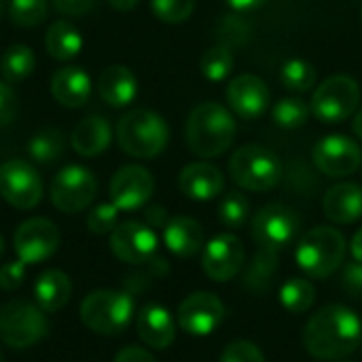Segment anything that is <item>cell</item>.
<instances>
[{
  "label": "cell",
  "instance_id": "obj_1",
  "mask_svg": "<svg viewBox=\"0 0 362 362\" xmlns=\"http://www.w3.org/2000/svg\"><path fill=\"white\" fill-rule=\"evenodd\" d=\"M362 344V320L344 305H327L316 312L303 331L305 350L320 361H341Z\"/></svg>",
  "mask_w": 362,
  "mask_h": 362
},
{
  "label": "cell",
  "instance_id": "obj_2",
  "mask_svg": "<svg viewBox=\"0 0 362 362\" xmlns=\"http://www.w3.org/2000/svg\"><path fill=\"white\" fill-rule=\"evenodd\" d=\"M235 134L238 125L233 115L216 102H204L195 106L185 127L189 151L202 159L221 157L227 148H231Z\"/></svg>",
  "mask_w": 362,
  "mask_h": 362
},
{
  "label": "cell",
  "instance_id": "obj_3",
  "mask_svg": "<svg viewBox=\"0 0 362 362\" xmlns=\"http://www.w3.org/2000/svg\"><path fill=\"white\" fill-rule=\"evenodd\" d=\"M170 140V127L161 115L136 108L121 117L117 125V142L121 151L136 159H153L163 153Z\"/></svg>",
  "mask_w": 362,
  "mask_h": 362
},
{
  "label": "cell",
  "instance_id": "obj_4",
  "mask_svg": "<svg viewBox=\"0 0 362 362\" xmlns=\"http://www.w3.org/2000/svg\"><path fill=\"white\" fill-rule=\"evenodd\" d=\"M346 259V238L333 227H316L308 231L295 248L297 265L316 280L335 274Z\"/></svg>",
  "mask_w": 362,
  "mask_h": 362
},
{
  "label": "cell",
  "instance_id": "obj_5",
  "mask_svg": "<svg viewBox=\"0 0 362 362\" xmlns=\"http://www.w3.org/2000/svg\"><path fill=\"white\" fill-rule=\"evenodd\" d=\"M229 176L246 191H272L282 180V161L267 146L246 144L231 155Z\"/></svg>",
  "mask_w": 362,
  "mask_h": 362
},
{
  "label": "cell",
  "instance_id": "obj_6",
  "mask_svg": "<svg viewBox=\"0 0 362 362\" xmlns=\"http://www.w3.org/2000/svg\"><path fill=\"white\" fill-rule=\"evenodd\" d=\"M134 318V299L121 291H95L81 303L83 325L98 335H119Z\"/></svg>",
  "mask_w": 362,
  "mask_h": 362
},
{
  "label": "cell",
  "instance_id": "obj_7",
  "mask_svg": "<svg viewBox=\"0 0 362 362\" xmlns=\"http://www.w3.org/2000/svg\"><path fill=\"white\" fill-rule=\"evenodd\" d=\"M361 87L348 74H335L316 87L312 95V115L322 123H341L358 110Z\"/></svg>",
  "mask_w": 362,
  "mask_h": 362
},
{
  "label": "cell",
  "instance_id": "obj_8",
  "mask_svg": "<svg viewBox=\"0 0 362 362\" xmlns=\"http://www.w3.org/2000/svg\"><path fill=\"white\" fill-rule=\"evenodd\" d=\"M49 331L45 312L28 301H11L0 310V339L8 348L23 350L38 344Z\"/></svg>",
  "mask_w": 362,
  "mask_h": 362
},
{
  "label": "cell",
  "instance_id": "obj_9",
  "mask_svg": "<svg viewBox=\"0 0 362 362\" xmlns=\"http://www.w3.org/2000/svg\"><path fill=\"white\" fill-rule=\"evenodd\" d=\"M98 193V180L85 165H66L51 182V202L59 212L76 214L85 210Z\"/></svg>",
  "mask_w": 362,
  "mask_h": 362
},
{
  "label": "cell",
  "instance_id": "obj_10",
  "mask_svg": "<svg viewBox=\"0 0 362 362\" xmlns=\"http://www.w3.org/2000/svg\"><path fill=\"white\" fill-rule=\"evenodd\" d=\"M299 231V216L284 204H267L252 218V238L263 250H284Z\"/></svg>",
  "mask_w": 362,
  "mask_h": 362
},
{
  "label": "cell",
  "instance_id": "obj_11",
  "mask_svg": "<svg viewBox=\"0 0 362 362\" xmlns=\"http://www.w3.org/2000/svg\"><path fill=\"white\" fill-rule=\"evenodd\" d=\"M42 180L38 172L21 159L0 163V195L17 210H32L42 199Z\"/></svg>",
  "mask_w": 362,
  "mask_h": 362
},
{
  "label": "cell",
  "instance_id": "obj_12",
  "mask_svg": "<svg viewBox=\"0 0 362 362\" xmlns=\"http://www.w3.org/2000/svg\"><path fill=\"white\" fill-rule=\"evenodd\" d=\"M157 248H159V240L153 227L138 221L119 223L110 233L112 255L129 265H144L155 261Z\"/></svg>",
  "mask_w": 362,
  "mask_h": 362
},
{
  "label": "cell",
  "instance_id": "obj_13",
  "mask_svg": "<svg viewBox=\"0 0 362 362\" xmlns=\"http://www.w3.org/2000/svg\"><path fill=\"white\" fill-rule=\"evenodd\" d=\"M312 159L322 174L331 178H346L361 168L362 151L352 138L331 134L314 146Z\"/></svg>",
  "mask_w": 362,
  "mask_h": 362
},
{
  "label": "cell",
  "instance_id": "obj_14",
  "mask_svg": "<svg viewBox=\"0 0 362 362\" xmlns=\"http://www.w3.org/2000/svg\"><path fill=\"white\" fill-rule=\"evenodd\" d=\"M13 246L19 261L25 265H36L55 255L59 246V231L47 218H30L17 227Z\"/></svg>",
  "mask_w": 362,
  "mask_h": 362
},
{
  "label": "cell",
  "instance_id": "obj_15",
  "mask_svg": "<svg viewBox=\"0 0 362 362\" xmlns=\"http://www.w3.org/2000/svg\"><path fill=\"white\" fill-rule=\"evenodd\" d=\"M225 320V305L214 293H193L178 308V325L195 337L212 335Z\"/></svg>",
  "mask_w": 362,
  "mask_h": 362
},
{
  "label": "cell",
  "instance_id": "obj_16",
  "mask_svg": "<svg viewBox=\"0 0 362 362\" xmlns=\"http://www.w3.org/2000/svg\"><path fill=\"white\" fill-rule=\"evenodd\" d=\"M155 193V178L142 165H123L110 180V202L121 212H134L148 204Z\"/></svg>",
  "mask_w": 362,
  "mask_h": 362
},
{
  "label": "cell",
  "instance_id": "obj_17",
  "mask_svg": "<svg viewBox=\"0 0 362 362\" xmlns=\"http://www.w3.org/2000/svg\"><path fill=\"white\" fill-rule=\"evenodd\" d=\"M246 261V250L233 233H218L204 246L202 267L206 276L214 282L233 280Z\"/></svg>",
  "mask_w": 362,
  "mask_h": 362
},
{
  "label": "cell",
  "instance_id": "obj_18",
  "mask_svg": "<svg viewBox=\"0 0 362 362\" xmlns=\"http://www.w3.org/2000/svg\"><path fill=\"white\" fill-rule=\"evenodd\" d=\"M227 104L244 121L259 119L272 100L267 83L257 74H240L227 85Z\"/></svg>",
  "mask_w": 362,
  "mask_h": 362
},
{
  "label": "cell",
  "instance_id": "obj_19",
  "mask_svg": "<svg viewBox=\"0 0 362 362\" xmlns=\"http://www.w3.org/2000/svg\"><path fill=\"white\" fill-rule=\"evenodd\" d=\"M178 187L185 197L195 202H210L218 197L225 189V176L223 172L208 163V161H195L182 168L178 176Z\"/></svg>",
  "mask_w": 362,
  "mask_h": 362
},
{
  "label": "cell",
  "instance_id": "obj_20",
  "mask_svg": "<svg viewBox=\"0 0 362 362\" xmlns=\"http://www.w3.org/2000/svg\"><path fill=\"white\" fill-rule=\"evenodd\" d=\"M136 329L140 339L155 350H165L172 346L174 337H176V322L172 318V314L157 303L144 305L138 314L136 320Z\"/></svg>",
  "mask_w": 362,
  "mask_h": 362
},
{
  "label": "cell",
  "instance_id": "obj_21",
  "mask_svg": "<svg viewBox=\"0 0 362 362\" xmlns=\"http://www.w3.org/2000/svg\"><path fill=\"white\" fill-rule=\"evenodd\" d=\"M98 93L112 108L129 106L138 95V78L127 66H108L98 76Z\"/></svg>",
  "mask_w": 362,
  "mask_h": 362
},
{
  "label": "cell",
  "instance_id": "obj_22",
  "mask_svg": "<svg viewBox=\"0 0 362 362\" xmlns=\"http://www.w3.org/2000/svg\"><path fill=\"white\" fill-rule=\"evenodd\" d=\"M322 210L337 225L356 223L362 216V187L356 182H339L331 187L322 199Z\"/></svg>",
  "mask_w": 362,
  "mask_h": 362
},
{
  "label": "cell",
  "instance_id": "obj_23",
  "mask_svg": "<svg viewBox=\"0 0 362 362\" xmlns=\"http://www.w3.org/2000/svg\"><path fill=\"white\" fill-rule=\"evenodd\" d=\"M51 93L66 108H81L91 95V78L81 66L59 68L51 78Z\"/></svg>",
  "mask_w": 362,
  "mask_h": 362
},
{
  "label": "cell",
  "instance_id": "obj_24",
  "mask_svg": "<svg viewBox=\"0 0 362 362\" xmlns=\"http://www.w3.org/2000/svg\"><path fill=\"white\" fill-rule=\"evenodd\" d=\"M163 244L180 259L197 255L204 246V229L191 216H174L163 227Z\"/></svg>",
  "mask_w": 362,
  "mask_h": 362
},
{
  "label": "cell",
  "instance_id": "obj_25",
  "mask_svg": "<svg viewBox=\"0 0 362 362\" xmlns=\"http://www.w3.org/2000/svg\"><path fill=\"white\" fill-rule=\"evenodd\" d=\"M110 140H112L110 123L100 115H91V117L83 119L81 123H76V127L70 136V144H72L74 153L81 157L102 155L110 146Z\"/></svg>",
  "mask_w": 362,
  "mask_h": 362
},
{
  "label": "cell",
  "instance_id": "obj_26",
  "mask_svg": "<svg viewBox=\"0 0 362 362\" xmlns=\"http://www.w3.org/2000/svg\"><path fill=\"white\" fill-rule=\"evenodd\" d=\"M70 293H72L70 278L59 269L42 272L34 282V301L45 314L59 312L68 303Z\"/></svg>",
  "mask_w": 362,
  "mask_h": 362
},
{
  "label": "cell",
  "instance_id": "obj_27",
  "mask_svg": "<svg viewBox=\"0 0 362 362\" xmlns=\"http://www.w3.org/2000/svg\"><path fill=\"white\" fill-rule=\"evenodd\" d=\"M45 49L57 62H68L76 57L83 49L81 32L66 19H57L49 25L45 34Z\"/></svg>",
  "mask_w": 362,
  "mask_h": 362
},
{
  "label": "cell",
  "instance_id": "obj_28",
  "mask_svg": "<svg viewBox=\"0 0 362 362\" xmlns=\"http://www.w3.org/2000/svg\"><path fill=\"white\" fill-rule=\"evenodd\" d=\"M36 57L25 45H11L0 57V72L6 83H19L34 72Z\"/></svg>",
  "mask_w": 362,
  "mask_h": 362
},
{
  "label": "cell",
  "instance_id": "obj_29",
  "mask_svg": "<svg viewBox=\"0 0 362 362\" xmlns=\"http://www.w3.org/2000/svg\"><path fill=\"white\" fill-rule=\"evenodd\" d=\"M64 136L59 129L55 127H49V129H40L36 136L30 138L28 142V155L40 163V165H47V163H53L62 157L64 153Z\"/></svg>",
  "mask_w": 362,
  "mask_h": 362
},
{
  "label": "cell",
  "instance_id": "obj_30",
  "mask_svg": "<svg viewBox=\"0 0 362 362\" xmlns=\"http://www.w3.org/2000/svg\"><path fill=\"white\" fill-rule=\"evenodd\" d=\"M316 301V288L305 278H291L280 288V303L291 314H303L308 312Z\"/></svg>",
  "mask_w": 362,
  "mask_h": 362
},
{
  "label": "cell",
  "instance_id": "obj_31",
  "mask_svg": "<svg viewBox=\"0 0 362 362\" xmlns=\"http://www.w3.org/2000/svg\"><path fill=\"white\" fill-rule=\"evenodd\" d=\"M280 83L293 93H305L316 85V70L305 59H288L280 68Z\"/></svg>",
  "mask_w": 362,
  "mask_h": 362
},
{
  "label": "cell",
  "instance_id": "obj_32",
  "mask_svg": "<svg viewBox=\"0 0 362 362\" xmlns=\"http://www.w3.org/2000/svg\"><path fill=\"white\" fill-rule=\"evenodd\" d=\"M310 115H312V108L301 98H282L272 108L274 123L284 127V129H299V127H303L308 123Z\"/></svg>",
  "mask_w": 362,
  "mask_h": 362
},
{
  "label": "cell",
  "instance_id": "obj_33",
  "mask_svg": "<svg viewBox=\"0 0 362 362\" xmlns=\"http://www.w3.org/2000/svg\"><path fill=\"white\" fill-rule=\"evenodd\" d=\"M278 272V252H272V250H263L259 248L255 261L250 263L248 272H246V286L250 291H265L272 280H274V274Z\"/></svg>",
  "mask_w": 362,
  "mask_h": 362
},
{
  "label": "cell",
  "instance_id": "obj_34",
  "mask_svg": "<svg viewBox=\"0 0 362 362\" xmlns=\"http://www.w3.org/2000/svg\"><path fill=\"white\" fill-rule=\"evenodd\" d=\"M199 68H202V74L212 81V83H221L225 81L231 70H233V55H231V49L229 47H212L208 49L204 55H202V62H199Z\"/></svg>",
  "mask_w": 362,
  "mask_h": 362
},
{
  "label": "cell",
  "instance_id": "obj_35",
  "mask_svg": "<svg viewBox=\"0 0 362 362\" xmlns=\"http://www.w3.org/2000/svg\"><path fill=\"white\" fill-rule=\"evenodd\" d=\"M49 11L47 0H11L8 17L19 28H34L45 21Z\"/></svg>",
  "mask_w": 362,
  "mask_h": 362
},
{
  "label": "cell",
  "instance_id": "obj_36",
  "mask_svg": "<svg viewBox=\"0 0 362 362\" xmlns=\"http://www.w3.org/2000/svg\"><path fill=\"white\" fill-rule=\"evenodd\" d=\"M218 218L225 227L229 229H240L246 218H248V199L238 193V191H229L218 206Z\"/></svg>",
  "mask_w": 362,
  "mask_h": 362
},
{
  "label": "cell",
  "instance_id": "obj_37",
  "mask_svg": "<svg viewBox=\"0 0 362 362\" xmlns=\"http://www.w3.org/2000/svg\"><path fill=\"white\" fill-rule=\"evenodd\" d=\"M155 17L163 23H182L195 11V0H151Z\"/></svg>",
  "mask_w": 362,
  "mask_h": 362
},
{
  "label": "cell",
  "instance_id": "obj_38",
  "mask_svg": "<svg viewBox=\"0 0 362 362\" xmlns=\"http://www.w3.org/2000/svg\"><path fill=\"white\" fill-rule=\"evenodd\" d=\"M119 208L112 202H104L98 204L95 208H91V212L87 214V229L95 235L102 233H112V229L119 225Z\"/></svg>",
  "mask_w": 362,
  "mask_h": 362
},
{
  "label": "cell",
  "instance_id": "obj_39",
  "mask_svg": "<svg viewBox=\"0 0 362 362\" xmlns=\"http://www.w3.org/2000/svg\"><path fill=\"white\" fill-rule=\"evenodd\" d=\"M250 38V25L238 15H225L218 28V40L223 47H238Z\"/></svg>",
  "mask_w": 362,
  "mask_h": 362
},
{
  "label": "cell",
  "instance_id": "obj_40",
  "mask_svg": "<svg viewBox=\"0 0 362 362\" xmlns=\"http://www.w3.org/2000/svg\"><path fill=\"white\" fill-rule=\"evenodd\" d=\"M221 362H265L263 352L252 341H233L225 348Z\"/></svg>",
  "mask_w": 362,
  "mask_h": 362
},
{
  "label": "cell",
  "instance_id": "obj_41",
  "mask_svg": "<svg viewBox=\"0 0 362 362\" xmlns=\"http://www.w3.org/2000/svg\"><path fill=\"white\" fill-rule=\"evenodd\" d=\"M25 263L23 261H13L0 267V288L2 291H15L21 286L23 278H25Z\"/></svg>",
  "mask_w": 362,
  "mask_h": 362
},
{
  "label": "cell",
  "instance_id": "obj_42",
  "mask_svg": "<svg viewBox=\"0 0 362 362\" xmlns=\"http://www.w3.org/2000/svg\"><path fill=\"white\" fill-rule=\"evenodd\" d=\"M17 112V98H15V91L11 89V85L4 81H0V127L11 123L13 117Z\"/></svg>",
  "mask_w": 362,
  "mask_h": 362
},
{
  "label": "cell",
  "instance_id": "obj_43",
  "mask_svg": "<svg viewBox=\"0 0 362 362\" xmlns=\"http://www.w3.org/2000/svg\"><path fill=\"white\" fill-rule=\"evenodd\" d=\"M344 288L352 297H362V263L352 261L344 269Z\"/></svg>",
  "mask_w": 362,
  "mask_h": 362
},
{
  "label": "cell",
  "instance_id": "obj_44",
  "mask_svg": "<svg viewBox=\"0 0 362 362\" xmlns=\"http://www.w3.org/2000/svg\"><path fill=\"white\" fill-rule=\"evenodd\" d=\"M51 4L55 6V11L59 15L76 17V15H83V13L91 11L95 0H51Z\"/></svg>",
  "mask_w": 362,
  "mask_h": 362
},
{
  "label": "cell",
  "instance_id": "obj_45",
  "mask_svg": "<svg viewBox=\"0 0 362 362\" xmlns=\"http://www.w3.org/2000/svg\"><path fill=\"white\" fill-rule=\"evenodd\" d=\"M112 362H157L151 352L142 350V348H136V346H129V348H123Z\"/></svg>",
  "mask_w": 362,
  "mask_h": 362
},
{
  "label": "cell",
  "instance_id": "obj_46",
  "mask_svg": "<svg viewBox=\"0 0 362 362\" xmlns=\"http://www.w3.org/2000/svg\"><path fill=\"white\" fill-rule=\"evenodd\" d=\"M225 2L238 13H250V11L261 8L267 0H225Z\"/></svg>",
  "mask_w": 362,
  "mask_h": 362
},
{
  "label": "cell",
  "instance_id": "obj_47",
  "mask_svg": "<svg viewBox=\"0 0 362 362\" xmlns=\"http://www.w3.org/2000/svg\"><path fill=\"white\" fill-rule=\"evenodd\" d=\"M146 221L151 223V227H165L168 223V214L161 206H153L148 212H146Z\"/></svg>",
  "mask_w": 362,
  "mask_h": 362
},
{
  "label": "cell",
  "instance_id": "obj_48",
  "mask_svg": "<svg viewBox=\"0 0 362 362\" xmlns=\"http://www.w3.org/2000/svg\"><path fill=\"white\" fill-rule=\"evenodd\" d=\"M350 252H352V259L362 263V229H358L350 242Z\"/></svg>",
  "mask_w": 362,
  "mask_h": 362
},
{
  "label": "cell",
  "instance_id": "obj_49",
  "mask_svg": "<svg viewBox=\"0 0 362 362\" xmlns=\"http://www.w3.org/2000/svg\"><path fill=\"white\" fill-rule=\"evenodd\" d=\"M106 2H108L115 11L127 13V11H132V8H136L140 0H106Z\"/></svg>",
  "mask_w": 362,
  "mask_h": 362
},
{
  "label": "cell",
  "instance_id": "obj_50",
  "mask_svg": "<svg viewBox=\"0 0 362 362\" xmlns=\"http://www.w3.org/2000/svg\"><path fill=\"white\" fill-rule=\"evenodd\" d=\"M352 129H354V134L358 136V140L362 142V108L354 112V123H352Z\"/></svg>",
  "mask_w": 362,
  "mask_h": 362
},
{
  "label": "cell",
  "instance_id": "obj_51",
  "mask_svg": "<svg viewBox=\"0 0 362 362\" xmlns=\"http://www.w3.org/2000/svg\"><path fill=\"white\" fill-rule=\"evenodd\" d=\"M4 255V240H2V235H0V257Z\"/></svg>",
  "mask_w": 362,
  "mask_h": 362
},
{
  "label": "cell",
  "instance_id": "obj_52",
  "mask_svg": "<svg viewBox=\"0 0 362 362\" xmlns=\"http://www.w3.org/2000/svg\"><path fill=\"white\" fill-rule=\"evenodd\" d=\"M0 362H4V358H2V352H0Z\"/></svg>",
  "mask_w": 362,
  "mask_h": 362
},
{
  "label": "cell",
  "instance_id": "obj_53",
  "mask_svg": "<svg viewBox=\"0 0 362 362\" xmlns=\"http://www.w3.org/2000/svg\"><path fill=\"white\" fill-rule=\"evenodd\" d=\"M361 19H362V6H361Z\"/></svg>",
  "mask_w": 362,
  "mask_h": 362
},
{
  "label": "cell",
  "instance_id": "obj_54",
  "mask_svg": "<svg viewBox=\"0 0 362 362\" xmlns=\"http://www.w3.org/2000/svg\"><path fill=\"white\" fill-rule=\"evenodd\" d=\"M0 6H2V2H0Z\"/></svg>",
  "mask_w": 362,
  "mask_h": 362
},
{
  "label": "cell",
  "instance_id": "obj_55",
  "mask_svg": "<svg viewBox=\"0 0 362 362\" xmlns=\"http://www.w3.org/2000/svg\"><path fill=\"white\" fill-rule=\"evenodd\" d=\"M346 362H348V361H346Z\"/></svg>",
  "mask_w": 362,
  "mask_h": 362
}]
</instances>
